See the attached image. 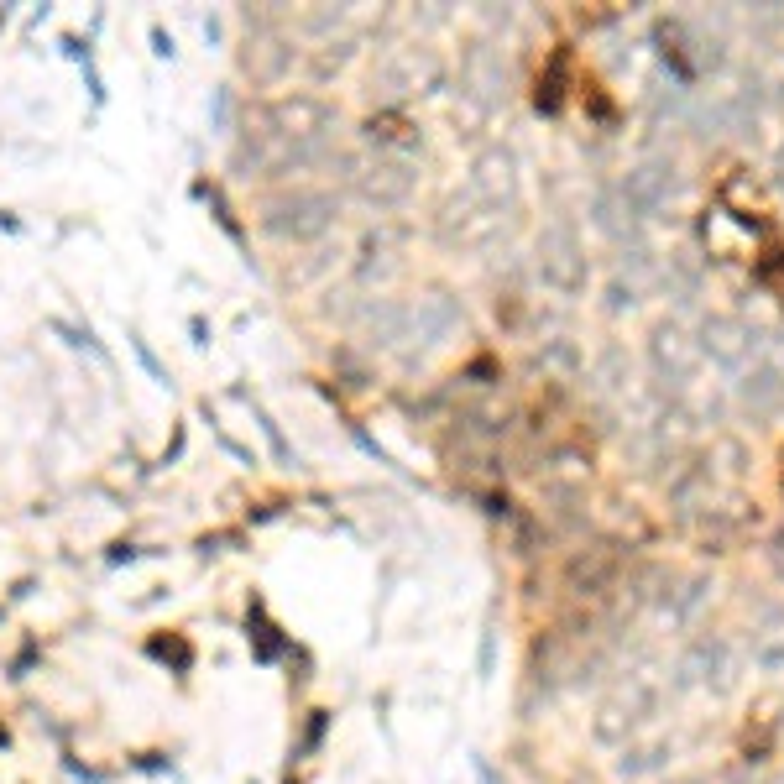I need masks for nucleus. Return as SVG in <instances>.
Listing matches in <instances>:
<instances>
[{
  "mask_svg": "<svg viewBox=\"0 0 784 784\" xmlns=\"http://www.w3.org/2000/svg\"><path fill=\"white\" fill-rule=\"evenodd\" d=\"M330 210H335V204L325 194H293L283 204H272L267 225L278 230V236H288V241H304V236H314V230H325Z\"/></svg>",
  "mask_w": 784,
  "mask_h": 784,
  "instance_id": "obj_1",
  "label": "nucleus"
}]
</instances>
